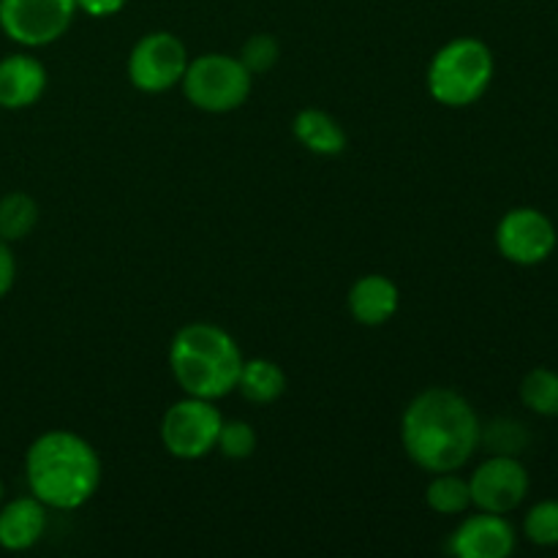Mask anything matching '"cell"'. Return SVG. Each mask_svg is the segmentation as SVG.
<instances>
[{
  "label": "cell",
  "mask_w": 558,
  "mask_h": 558,
  "mask_svg": "<svg viewBox=\"0 0 558 558\" xmlns=\"http://www.w3.org/2000/svg\"><path fill=\"white\" fill-rule=\"evenodd\" d=\"M477 412L458 390L428 387L401 414V445L409 461L428 474L461 472L480 450Z\"/></svg>",
  "instance_id": "6da1fadb"
},
{
  "label": "cell",
  "mask_w": 558,
  "mask_h": 558,
  "mask_svg": "<svg viewBox=\"0 0 558 558\" xmlns=\"http://www.w3.org/2000/svg\"><path fill=\"white\" fill-rule=\"evenodd\" d=\"M101 477L104 466L96 447L74 430H47L25 452L27 490L47 510H80L98 494Z\"/></svg>",
  "instance_id": "7a4b0ae2"
},
{
  "label": "cell",
  "mask_w": 558,
  "mask_h": 558,
  "mask_svg": "<svg viewBox=\"0 0 558 558\" xmlns=\"http://www.w3.org/2000/svg\"><path fill=\"white\" fill-rule=\"evenodd\" d=\"M243 352L223 327L191 322L169 343V371L185 396L221 401L238 390Z\"/></svg>",
  "instance_id": "3957f363"
},
{
  "label": "cell",
  "mask_w": 558,
  "mask_h": 558,
  "mask_svg": "<svg viewBox=\"0 0 558 558\" xmlns=\"http://www.w3.org/2000/svg\"><path fill=\"white\" fill-rule=\"evenodd\" d=\"M494 74L496 60L488 44L474 36L452 38L430 58L428 93L441 107H472L488 93Z\"/></svg>",
  "instance_id": "277c9868"
},
{
  "label": "cell",
  "mask_w": 558,
  "mask_h": 558,
  "mask_svg": "<svg viewBox=\"0 0 558 558\" xmlns=\"http://www.w3.org/2000/svg\"><path fill=\"white\" fill-rule=\"evenodd\" d=\"M191 107L207 114H227L243 107L254 90V74L227 52H205L189 60L183 82Z\"/></svg>",
  "instance_id": "5b68a950"
},
{
  "label": "cell",
  "mask_w": 558,
  "mask_h": 558,
  "mask_svg": "<svg viewBox=\"0 0 558 558\" xmlns=\"http://www.w3.org/2000/svg\"><path fill=\"white\" fill-rule=\"evenodd\" d=\"M221 423L223 414L218 412L216 401L185 396L163 412L158 436L163 450L178 461H202L216 450Z\"/></svg>",
  "instance_id": "8992f818"
},
{
  "label": "cell",
  "mask_w": 558,
  "mask_h": 558,
  "mask_svg": "<svg viewBox=\"0 0 558 558\" xmlns=\"http://www.w3.org/2000/svg\"><path fill=\"white\" fill-rule=\"evenodd\" d=\"M189 60V49L174 33L153 31L131 47L125 71L136 90L147 96H161L172 87H180Z\"/></svg>",
  "instance_id": "52a82bcc"
},
{
  "label": "cell",
  "mask_w": 558,
  "mask_h": 558,
  "mask_svg": "<svg viewBox=\"0 0 558 558\" xmlns=\"http://www.w3.org/2000/svg\"><path fill=\"white\" fill-rule=\"evenodd\" d=\"M76 16V0H0V31L25 49L60 41Z\"/></svg>",
  "instance_id": "ba28073f"
},
{
  "label": "cell",
  "mask_w": 558,
  "mask_h": 558,
  "mask_svg": "<svg viewBox=\"0 0 558 558\" xmlns=\"http://www.w3.org/2000/svg\"><path fill=\"white\" fill-rule=\"evenodd\" d=\"M556 243L554 221L537 207H515L496 227V248L512 265H539L554 254Z\"/></svg>",
  "instance_id": "9c48e42d"
},
{
  "label": "cell",
  "mask_w": 558,
  "mask_h": 558,
  "mask_svg": "<svg viewBox=\"0 0 558 558\" xmlns=\"http://www.w3.org/2000/svg\"><path fill=\"white\" fill-rule=\"evenodd\" d=\"M529 472L515 456H490L469 477L472 507L496 515H510L526 501Z\"/></svg>",
  "instance_id": "30bf717a"
},
{
  "label": "cell",
  "mask_w": 558,
  "mask_h": 558,
  "mask_svg": "<svg viewBox=\"0 0 558 558\" xmlns=\"http://www.w3.org/2000/svg\"><path fill=\"white\" fill-rule=\"evenodd\" d=\"M518 545V534L505 515L483 512L463 518L450 537V554L458 558H507Z\"/></svg>",
  "instance_id": "8fae6325"
},
{
  "label": "cell",
  "mask_w": 558,
  "mask_h": 558,
  "mask_svg": "<svg viewBox=\"0 0 558 558\" xmlns=\"http://www.w3.org/2000/svg\"><path fill=\"white\" fill-rule=\"evenodd\" d=\"M47 65L31 52H14L0 58V109L20 112L41 101L47 90Z\"/></svg>",
  "instance_id": "7c38bea8"
},
{
  "label": "cell",
  "mask_w": 558,
  "mask_h": 558,
  "mask_svg": "<svg viewBox=\"0 0 558 558\" xmlns=\"http://www.w3.org/2000/svg\"><path fill=\"white\" fill-rule=\"evenodd\" d=\"M349 314L363 327H381L401 308V292L392 278L381 272H368L352 283L347 294Z\"/></svg>",
  "instance_id": "4fadbf2b"
},
{
  "label": "cell",
  "mask_w": 558,
  "mask_h": 558,
  "mask_svg": "<svg viewBox=\"0 0 558 558\" xmlns=\"http://www.w3.org/2000/svg\"><path fill=\"white\" fill-rule=\"evenodd\" d=\"M47 532V507L36 496H20L0 505V548L25 554L36 548Z\"/></svg>",
  "instance_id": "5bb4252c"
},
{
  "label": "cell",
  "mask_w": 558,
  "mask_h": 558,
  "mask_svg": "<svg viewBox=\"0 0 558 558\" xmlns=\"http://www.w3.org/2000/svg\"><path fill=\"white\" fill-rule=\"evenodd\" d=\"M292 134L305 150L322 158L341 156L349 145V136L343 131V125L330 112L316 107H305L294 114Z\"/></svg>",
  "instance_id": "9a60e30c"
},
{
  "label": "cell",
  "mask_w": 558,
  "mask_h": 558,
  "mask_svg": "<svg viewBox=\"0 0 558 558\" xmlns=\"http://www.w3.org/2000/svg\"><path fill=\"white\" fill-rule=\"evenodd\" d=\"M238 392L245 401L256 403V407L276 403L287 392V374H283L281 365L267 357L243 360V368H240L238 376Z\"/></svg>",
  "instance_id": "2e32d148"
},
{
  "label": "cell",
  "mask_w": 558,
  "mask_h": 558,
  "mask_svg": "<svg viewBox=\"0 0 558 558\" xmlns=\"http://www.w3.org/2000/svg\"><path fill=\"white\" fill-rule=\"evenodd\" d=\"M425 505L436 515H463L472 507V490L469 480L458 472H439L430 474V483L425 488Z\"/></svg>",
  "instance_id": "e0dca14e"
},
{
  "label": "cell",
  "mask_w": 558,
  "mask_h": 558,
  "mask_svg": "<svg viewBox=\"0 0 558 558\" xmlns=\"http://www.w3.org/2000/svg\"><path fill=\"white\" fill-rule=\"evenodd\" d=\"M38 202L25 191H11L0 196V238L5 243H20L36 229Z\"/></svg>",
  "instance_id": "ac0fdd59"
},
{
  "label": "cell",
  "mask_w": 558,
  "mask_h": 558,
  "mask_svg": "<svg viewBox=\"0 0 558 558\" xmlns=\"http://www.w3.org/2000/svg\"><path fill=\"white\" fill-rule=\"evenodd\" d=\"M521 401L539 417H558V374L550 368H534L521 381Z\"/></svg>",
  "instance_id": "d6986e66"
},
{
  "label": "cell",
  "mask_w": 558,
  "mask_h": 558,
  "mask_svg": "<svg viewBox=\"0 0 558 558\" xmlns=\"http://www.w3.org/2000/svg\"><path fill=\"white\" fill-rule=\"evenodd\" d=\"M480 445L490 450V456H521L529 445V434L521 423L515 420L499 417L480 430Z\"/></svg>",
  "instance_id": "ffe728a7"
},
{
  "label": "cell",
  "mask_w": 558,
  "mask_h": 558,
  "mask_svg": "<svg viewBox=\"0 0 558 558\" xmlns=\"http://www.w3.org/2000/svg\"><path fill=\"white\" fill-rule=\"evenodd\" d=\"M256 430L245 420H223L218 430L216 450L229 461H245L256 452Z\"/></svg>",
  "instance_id": "44dd1931"
},
{
  "label": "cell",
  "mask_w": 558,
  "mask_h": 558,
  "mask_svg": "<svg viewBox=\"0 0 558 558\" xmlns=\"http://www.w3.org/2000/svg\"><path fill=\"white\" fill-rule=\"evenodd\" d=\"M523 534L529 543L539 545V548H556L558 545V499L539 501L529 510L526 521H523Z\"/></svg>",
  "instance_id": "7402d4cb"
},
{
  "label": "cell",
  "mask_w": 558,
  "mask_h": 558,
  "mask_svg": "<svg viewBox=\"0 0 558 558\" xmlns=\"http://www.w3.org/2000/svg\"><path fill=\"white\" fill-rule=\"evenodd\" d=\"M238 58L254 76L267 74V71L276 69L278 60H281V44H278V38L270 36V33H254V36L243 44Z\"/></svg>",
  "instance_id": "603a6c76"
},
{
  "label": "cell",
  "mask_w": 558,
  "mask_h": 558,
  "mask_svg": "<svg viewBox=\"0 0 558 558\" xmlns=\"http://www.w3.org/2000/svg\"><path fill=\"white\" fill-rule=\"evenodd\" d=\"M16 281V259H14V251H11V243H5L0 238V300L14 289Z\"/></svg>",
  "instance_id": "cb8c5ba5"
},
{
  "label": "cell",
  "mask_w": 558,
  "mask_h": 558,
  "mask_svg": "<svg viewBox=\"0 0 558 558\" xmlns=\"http://www.w3.org/2000/svg\"><path fill=\"white\" fill-rule=\"evenodd\" d=\"M129 0H76V11L93 16V20H107L123 11V5Z\"/></svg>",
  "instance_id": "d4e9b609"
},
{
  "label": "cell",
  "mask_w": 558,
  "mask_h": 558,
  "mask_svg": "<svg viewBox=\"0 0 558 558\" xmlns=\"http://www.w3.org/2000/svg\"><path fill=\"white\" fill-rule=\"evenodd\" d=\"M5 501V485H3V480H0V505H3Z\"/></svg>",
  "instance_id": "484cf974"
}]
</instances>
